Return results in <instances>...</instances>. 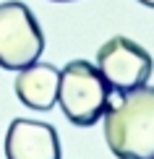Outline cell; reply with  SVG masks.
<instances>
[{
    "mask_svg": "<svg viewBox=\"0 0 154 159\" xmlns=\"http://www.w3.org/2000/svg\"><path fill=\"white\" fill-rule=\"evenodd\" d=\"M102 123L112 157L154 159V86L112 89Z\"/></svg>",
    "mask_w": 154,
    "mask_h": 159,
    "instance_id": "6da1fadb",
    "label": "cell"
},
{
    "mask_svg": "<svg viewBox=\"0 0 154 159\" xmlns=\"http://www.w3.org/2000/svg\"><path fill=\"white\" fill-rule=\"evenodd\" d=\"M110 94L112 86L94 63L71 60L60 70L58 104L63 115L78 128H89L97 120H102Z\"/></svg>",
    "mask_w": 154,
    "mask_h": 159,
    "instance_id": "7a4b0ae2",
    "label": "cell"
},
{
    "mask_svg": "<svg viewBox=\"0 0 154 159\" xmlns=\"http://www.w3.org/2000/svg\"><path fill=\"white\" fill-rule=\"evenodd\" d=\"M42 50L44 34L29 5L18 0L0 3V68L21 70L37 63Z\"/></svg>",
    "mask_w": 154,
    "mask_h": 159,
    "instance_id": "3957f363",
    "label": "cell"
},
{
    "mask_svg": "<svg viewBox=\"0 0 154 159\" xmlns=\"http://www.w3.org/2000/svg\"><path fill=\"white\" fill-rule=\"evenodd\" d=\"M97 68L112 89H136L149 81L154 60L138 42L128 37H110L97 50Z\"/></svg>",
    "mask_w": 154,
    "mask_h": 159,
    "instance_id": "277c9868",
    "label": "cell"
},
{
    "mask_svg": "<svg viewBox=\"0 0 154 159\" xmlns=\"http://www.w3.org/2000/svg\"><path fill=\"white\" fill-rule=\"evenodd\" d=\"M5 159H60L58 130L47 123L16 117L5 130Z\"/></svg>",
    "mask_w": 154,
    "mask_h": 159,
    "instance_id": "5b68a950",
    "label": "cell"
},
{
    "mask_svg": "<svg viewBox=\"0 0 154 159\" xmlns=\"http://www.w3.org/2000/svg\"><path fill=\"white\" fill-rule=\"evenodd\" d=\"M58 81H60V70H55L50 63H31L26 68L18 70L13 89L16 97L21 99V104H26L29 110H50L58 102Z\"/></svg>",
    "mask_w": 154,
    "mask_h": 159,
    "instance_id": "8992f818",
    "label": "cell"
},
{
    "mask_svg": "<svg viewBox=\"0 0 154 159\" xmlns=\"http://www.w3.org/2000/svg\"><path fill=\"white\" fill-rule=\"evenodd\" d=\"M138 3H144V5H149V8H154V0H138Z\"/></svg>",
    "mask_w": 154,
    "mask_h": 159,
    "instance_id": "52a82bcc",
    "label": "cell"
},
{
    "mask_svg": "<svg viewBox=\"0 0 154 159\" xmlns=\"http://www.w3.org/2000/svg\"><path fill=\"white\" fill-rule=\"evenodd\" d=\"M55 3H68V0H55Z\"/></svg>",
    "mask_w": 154,
    "mask_h": 159,
    "instance_id": "ba28073f",
    "label": "cell"
}]
</instances>
